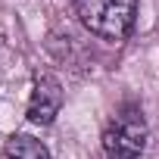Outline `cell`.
<instances>
[{"mask_svg": "<svg viewBox=\"0 0 159 159\" xmlns=\"http://www.w3.org/2000/svg\"><path fill=\"white\" fill-rule=\"evenodd\" d=\"M7 159H50V150L31 134H13L7 140Z\"/></svg>", "mask_w": 159, "mask_h": 159, "instance_id": "4", "label": "cell"}, {"mask_svg": "<svg viewBox=\"0 0 159 159\" xmlns=\"http://www.w3.org/2000/svg\"><path fill=\"white\" fill-rule=\"evenodd\" d=\"M81 25L103 41H125L137 19V0H72Z\"/></svg>", "mask_w": 159, "mask_h": 159, "instance_id": "1", "label": "cell"}, {"mask_svg": "<svg viewBox=\"0 0 159 159\" xmlns=\"http://www.w3.org/2000/svg\"><path fill=\"white\" fill-rule=\"evenodd\" d=\"M147 150V122L140 109H122L103 131L106 159H140Z\"/></svg>", "mask_w": 159, "mask_h": 159, "instance_id": "2", "label": "cell"}, {"mask_svg": "<svg viewBox=\"0 0 159 159\" xmlns=\"http://www.w3.org/2000/svg\"><path fill=\"white\" fill-rule=\"evenodd\" d=\"M62 109V84L50 72H38L31 97H28V122L31 125H50Z\"/></svg>", "mask_w": 159, "mask_h": 159, "instance_id": "3", "label": "cell"}]
</instances>
